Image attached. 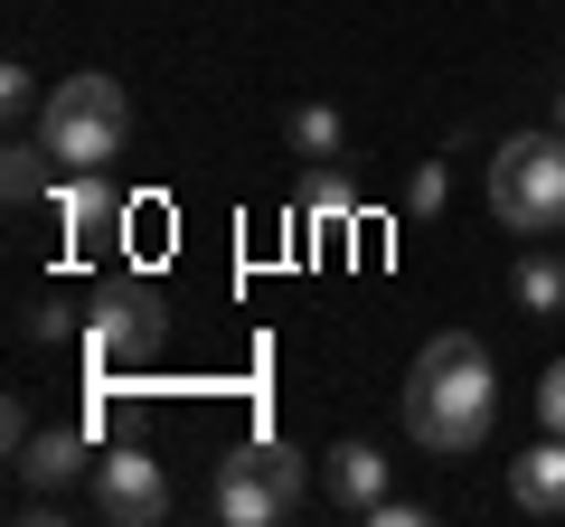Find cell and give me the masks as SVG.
<instances>
[{
	"instance_id": "obj_1",
	"label": "cell",
	"mask_w": 565,
	"mask_h": 527,
	"mask_svg": "<svg viewBox=\"0 0 565 527\" xmlns=\"http://www.w3.org/2000/svg\"><path fill=\"white\" fill-rule=\"evenodd\" d=\"M500 424V377H490V348L471 330L424 340V358L405 367V433L424 452H481Z\"/></svg>"
},
{
	"instance_id": "obj_2",
	"label": "cell",
	"mask_w": 565,
	"mask_h": 527,
	"mask_svg": "<svg viewBox=\"0 0 565 527\" xmlns=\"http://www.w3.org/2000/svg\"><path fill=\"white\" fill-rule=\"evenodd\" d=\"M490 217L509 236H565V132H509L490 151Z\"/></svg>"
},
{
	"instance_id": "obj_3",
	"label": "cell",
	"mask_w": 565,
	"mask_h": 527,
	"mask_svg": "<svg viewBox=\"0 0 565 527\" xmlns=\"http://www.w3.org/2000/svg\"><path fill=\"white\" fill-rule=\"evenodd\" d=\"M39 142L57 151L66 170H114L122 142H132V95H122L114 76H66V85H47Z\"/></svg>"
},
{
	"instance_id": "obj_4",
	"label": "cell",
	"mask_w": 565,
	"mask_h": 527,
	"mask_svg": "<svg viewBox=\"0 0 565 527\" xmlns=\"http://www.w3.org/2000/svg\"><path fill=\"white\" fill-rule=\"evenodd\" d=\"M161 340H170V311H161V292H151V283H114L95 302V321H85V348H95L104 377H114V367L161 358Z\"/></svg>"
},
{
	"instance_id": "obj_5",
	"label": "cell",
	"mask_w": 565,
	"mask_h": 527,
	"mask_svg": "<svg viewBox=\"0 0 565 527\" xmlns=\"http://www.w3.org/2000/svg\"><path fill=\"white\" fill-rule=\"evenodd\" d=\"M95 508L114 527H151V518H170V481H161V462L141 443H122V452H104L95 462Z\"/></svg>"
},
{
	"instance_id": "obj_6",
	"label": "cell",
	"mask_w": 565,
	"mask_h": 527,
	"mask_svg": "<svg viewBox=\"0 0 565 527\" xmlns=\"http://www.w3.org/2000/svg\"><path fill=\"white\" fill-rule=\"evenodd\" d=\"M217 518L226 527H282V518H292V499H282V481H274V471H264L255 462V452H226V462H217Z\"/></svg>"
},
{
	"instance_id": "obj_7",
	"label": "cell",
	"mask_w": 565,
	"mask_h": 527,
	"mask_svg": "<svg viewBox=\"0 0 565 527\" xmlns=\"http://www.w3.org/2000/svg\"><path fill=\"white\" fill-rule=\"evenodd\" d=\"M509 499H519V518H565V433L509 452Z\"/></svg>"
},
{
	"instance_id": "obj_8",
	"label": "cell",
	"mask_w": 565,
	"mask_h": 527,
	"mask_svg": "<svg viewBox=\"0 0 565 527\" xmlns=\"http://www.w3.org/2000/svg\"><path fill=\"white\" fill-rule=\"evenodd\" d=\"M85 443H95V424H47V433H29L10 462H20L29 490H66V481L85 471Z\"/></svg>"
},
{
	"instance_id": "obj_9",
	"label": "cell",
	"mask_w": 565,
	"mask_h": 527,
	"mask_svg": "<svg viewBox=\"0 0 565 527\" xmlns=\"http://www.w3.org/2000/svg\"><path fill=\"white\" fill-rule=\"evenodd\" d=\"M57 217H66V236H76V255H104V226L122 217V198H114L104 170H76V180L57 189Z\"/></svg>"
},
{
	"instance_id": "obj_10",
	"label": "cell",
	"mask_w": 565,
	"mask_h": 527,
	"mask_svg": "<svg viewBox=\"0 0 565 527\" xmlns=\"http://www.w3.org/2000/svg\"><path fill=\"white\" fill-rule=\"evenodd\" d=\"M321 481H330V499H340L349 518H367V508L386 499V452L377 443H340V452H321Z\"/></svg>"
},
{
	"instance_id": "obj_11",
	"label": "cell",
	"mask_w": 565,
	"mask_h": 527,
	"mask_svg": "<svg viewBox=\"0 0 565 527\" xmlns=\"http://www.w3.org/2000/svg\"><path fill=\"white\" fill-rule=\"evenodd\" d=\"M282 142L302 151V161H340V151H349V122L330 114V104H292V114H282Z\"/></svg>"
},
{
	"instance_id": "obj_12",
	"label": "cell",
	"mask_w": 565,
	"mask_h": 527,
	"mask_svg": "<svg viewBox=\"0 0 565 527\" xmlns=\"http://www.w3.org/2000/svg\"><path fill=\"white\" fill-rule=\"evenodd\" d=\"M47 161H57L47 142H10V151H0V189H10V207H29V198H57Z\"/></svg>"
},
{
	"instance_id": "obj_13",
	"label": "cell",
	"mask_w": 565,
	"mask_h": 527,
	"mask_svg": "<svg viewBox=\"0 0 565 527\" xmlns=\"http://www.w3.org/2000/svg\"><path fill=\"white\" fill-rule=\"evenodd\" d=\"M349 207H359V198H349V180H340L330 161H311V180H302V217H311V226H349Z\"/></svg>"
},
{
	"instance_id": "obj_14",
	"label": "cell",
	"mask_w": 565,
	"mask_h": 527,
	"mask_svg": "<svg viewBox=\"0 0 565 527\" xmlns=\"http://www.w3.org/2000/svg\"><path fill=\"white\" fill-rule=\"evenodd\" d=\"M519 311H565V264L556 255H519Z\"/></svg>"
},
{
	"instance_id": "obj_15",
	"label": "cell",
	"mask_w": 565,
	"mask_h": 527,
	"mask_svg": "<svg viewBox=\"0 0 565 527\" xmlns=\"http://www.w3.org/2000/svg\"><path fill=\"white\" fill-rule=\"evenodd\" d=\"M245 452H255V462H264V471L282 481V499L302 508V452H292V443H274V433H264V443H245Z\"/></svg>"
},
{
	"instance_id": "obj_16",
	"label": "cell",
	"mask_w": 565,
	"mask_h": 527,
	"mask_svg": "<svg viewBox=\"0 0 565 527\" xmlns=\"http://www.w3.org/2000/svg\"><path fill=\"white\" fill-rule=\"evenodd\" d=\"M0 104H10V114H39V104H47V95H39V76H29L20 57L0 66Z\"/></svg>"
},
{
	"instance_id": "obj_17",
	"label": "cell",
	"mask_w": 565,
	"mask_h": 527,
	"mask_svg": "<svg viewBox=\"0 0 565 527\" xmlns=\"http://www.w3.org/2000/svg\"><path fill=\"white\" fill-rule=\"evenodd\" d=\"M444 189H452V180H444V161H424L415 180H405V207H415V217H434V207H444Z\"/></svg>"
},
{
	"instance_id": "obj_18",
	"label": "cell",
	"mask_w": 565,
	"mask_h": 527,
	"mask_svg": "<svg viewBox=\"0 0 565 527\" xmlns=\"http://www.w3.org/2000/svg\"><path fill=\"white\" fill-rule=\"evenodd\" d=\"M537 424H546V433H565V358L537 377Z\"/></svg>"
},
{
	"instance_id": "obj_19",
	"label": "cell",
	"mask_w": 565,
	"mask_h": 527,
	"mask_svg": "<svg viewBox=\"0 0 565 527\" xmlns=\"http://www.w3.org/2000/svg\"><path fill=\"white\" fill-rule=\"evenodd\" d=\"M424 518H434V508H415V499H377L367 508V527H424Z\"/></svg>"
},
{
	"instance_id": "obj_20",
	"label": "cell",
	"mask_w": 565,
	"mask_h": 527,
	"mask_svg": "<svg viewBox=\"0 0 565 527\" xmlns=\"http://www.w3.org/2000/svg\"><path fill=\"white\" fill-rule=\"evenodd\" d=\"M556 132H565V85H556Z\"/></svg>"
}]
</instances>
